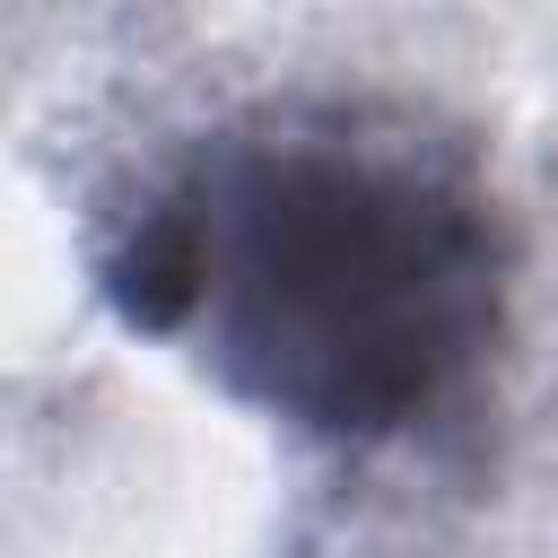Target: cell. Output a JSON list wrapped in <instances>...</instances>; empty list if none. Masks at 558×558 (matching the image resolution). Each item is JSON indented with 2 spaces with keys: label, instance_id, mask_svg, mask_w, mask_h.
I'll return each instance as SVG.
<instances>
[{
  "label": "cell",
  "instance_id": "obj_1",
  "mask_svg": "<svg viewBox=\"0 0 558 558\" xmlns=\"http://www.w3.org/2000/svg\"><path fill=\"white\" fill-rule=\"evenodd\" d=\"M140 314H201L218 366L323 427L418 418L488 340L497 253L462 183L366 140H279L140 244Z\"/></svg>",
  "mask_w": 558,
  "mask_h": 558
}]
</instances>
